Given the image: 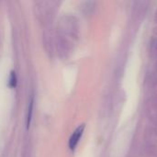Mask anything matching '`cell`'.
Here are the masks:
<instances>
[{"label":"cell","mask_w":157,"mask_h":157,"mask_svg":"<svg viewBox=\"0 0 157 157\" xmlns=\"http://www.w3.org/2000/svg\"><path fill=\"white\" fill-rule=\"evenodd\" d=\"M85 127H86L85 124H81L80 126H78L75 129V131L71 135V137L69 139V144H68L70 150L74 151L76 148V146H77V144H78V143H79V141H80V139H81V137L83 135Z\"/></svg>","instance_id":"1"},{"label":"cell","mask_w":157,"mask_h":157,"mask_svg":"<svg viewBox=\"0 0 157 157\" xmlns=\"http://www.w3.org/2000/svg\"><path fill=\"white\" fill-rule=\"evenodd\" d=\"M16 86H17V75H16V73L14 71H11L9 78H8V86L13 88Z\"/></svg>","instance_id":"3"},{"label":"cell","mask_w":157,"mask_h":157,"mask_svg":"<svg viewBox=\"0 0 157 157\" xmlns=\"http://www.w3.org/2000/svg\"><path fill=\"white\" fill-rule=\"evenodd\" d=\"M33 103H34V98L32 97L30 101H29V109H28V115H27V128L29 129L31 123V120H32V113H33Z\"/></svg>","instance_id":"2"}]
</instances>
